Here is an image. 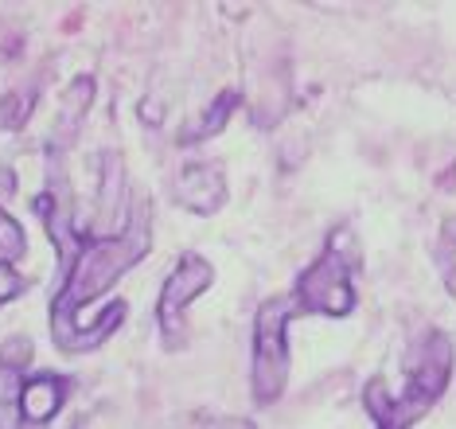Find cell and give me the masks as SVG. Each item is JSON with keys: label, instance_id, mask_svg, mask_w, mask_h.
I'll use <instances>...</instances> for the list:
<instances>
[{"label": "cell", "instance_id": "9a60e30c", "mask_svg": "<svg viewBox=\"0 0 456 429\" xmlns=\"http://www.w3.org/2000/svg\"><path fill=\"white\" fill-rule=\"evenodd\" d=\"M20 293H24V277L16 274V266H4V261H0V305L16 301Z\"/></svg>", "mask_w": 456, "mask_h": 429}, {"label": "cell", "instance_id": "30bf717a", "mask_svg": "<svg viewBox=\"0 0 456 429\" xmlns=\"http://www.w3.org/2000/svg\"><path fill=\"white\" fill-rule=\"evenodd\" d=\"M24 250H28L24 230H20L16 219L0 207V261H4V266H12V261L24 258Z\"/></svg>", "mask_w": 456, "mask_h": 429}, {"label": "cell", "instance_id": "8fae6325", "mask_svg": "<svg viewBox=\"0 0 456 429\" xmlns=\"http://www.w3.org/2000/svg\"><path fill=\"white\" fill-rule=\"evenodd\" d=\"M28 363H32V340H28V336L4 340V348H0V367H8V371H24Z\"/></svg>", "mask_w": 456, "mask_h": 429}, {"label": "cell", "instance_id": "8992f818", "mask_svg": "<svg viewBox=\"0 0 456 429\" xmlns=\"http://www.w3.org/2000/svg\"><path fill=\"white\" fill-rule=\"evenodd\" d=\"M63 402H67V383L59 375H32L20 386L16 410H20V422L36 429V425H47L51 417L63 410Z\"/></svg>", "mask_w": 456, "mask_h": 429}, {"label": "cell", "instance_id": "6da1fadb", "mask_svg": "<svg viewBox=\"0 0 456 429\" xmlns=\"http://www.w3.org/2000/svg\"><path fill=\"white\" fill-rule=\"evenodd\" d=\"M149 246H152V230H149V203L144 200L133 203V215L121 230L82 243L78 258L70 261V269H67L63 289H59L55 305H51V332H55L59 348L70 351L75 320L82 317V309H86L90 301H98L106 289L118 285V281L149 254Z\"/></svg>", "mask_w": 456, "mask_h": 429}, {"label": "cell", "instance_id": "5bb4252c", "mask_svg": "<svg viewBox=\"0 0 456 429\" xmlns=\"http://www.w3.org/2000/svg\"><path fill=\"white\" fill-rule=\"evenodd\" d=\"M188 429H254L246 417H223V414H195Z\"/></svg>", "mask_w": 456, "mask_h": 429}, {"label": "cell", "instance_id": "2e32d148", "mask_svg": "<svg viewBox=\"0 0 456 429\" xmlns=\"http://www.w3.org/2000/svg\"><path fill=\"white\" fill-rule=\"evenodd\" d=\"M20 386H24L20 371L0 367V402H16V399H20Z\"/></svg>", "mask_w": 456, "mask_h": 429}, {"label": "cell", "instance_id": "9c48e42d", "mask_svg": "<svg viewBox=\"0 0 456 429\" xmlns=\"http://www.w3.org/2000/svg\"><path fill=\"white\" fill-rule=\"evenodd\" d=\"M234 102H238V90H223L219 98L211 102V110L200 113V118L188 125L183 141H207V137H215V133H223V125L231 121V113H234Z\"/></svg>", "mask_w": 456, "mask_h": 429}, {"label": "cell", "instance_id": "5b68a950", "mask_svg": "<svg viewBox=\"0 0 456 429\" xmlns=\"http://www.w3.org/2000/svg\"><path fill=\"white\" fill-rule=\"evenodd\" d=\"M172 195L195 215H215L226 203V176L219 164H183L172 180Z\"/></svg>", "mask_w": 456, "mask_h": 429}, {"label": "cell", "instance_id": "e0dca14e", "mask_svg": "<svg viewBox=\"0 0 456 429\" xmlns=\"http://www.w3.org/2000/svg\"><path fill=\"white\" fill-rule=\"evenodd\" d=\"M141 121H149V125H160L164 121V106L157 98H144L141 102Z\"/></svg>", "mask_w": 456, "mask_h": 429}, {"label": "cell", "instance_id": "3957f363", "mask_svg": "<svg viewBox=\"0 0 456 429\" xmlns=\"http://www.w3.org/2000/svg\"><path fill=\"white\" fill-rule=\"evenodd\" d=\"M297 312H320V317H347L355 309V289H351V261L339 250L328 246L324 258L300 274L293 293Z\"/></svg>", "mask_w": 456, "mask_h": 429}, {"label": "cell", "instance_id": "ba28073f", "mask_svg": "<svg viewBox=\"0 0 456 429\" xmlns=\"http://www.w3.org/2000/svg\"><path fill=\"white\" fill-rule=\"evenodd\" d=\"M90 102H94V78L78 75L63 94V106H59V121H55V137L59 141H70L78 133L82 118L90 113Z\"/></svg>", "mask_w": 456, "mask_h": 429}, {"label": "cell", "instance_id": "4fadbf2b", "mask_svg": "<svg viewBox=\"0 0 456 429\" xmlns=\"http://www.w3.org/2000/svg\"><path fill=\"white\" fill-rule=\"evenodd\" d=\"M28 94H4L0 98V125H8V129H20V125L28 121V113H32V106H28Z\"/></svg>", "mask_w": 456, "mask_h": 429}, {"label": "cell", "instance_id": "7a4b0ae2", "mask_svg": "<svg viewBox=\"0 0 456 429\" xmlns=\"http://www.w3.org/2000/svg\"><path fill=\"white\" fill-rule=\"evenodd\" d=\"M293 297H273L257 309L254 320V367H250V383H254V399L269 406L285 394L289 383V320H293Z\"/></svg>", "mask_w": 456, "mask_h": 429}, {"label": "cell", "instance_id": "7c38bea8", "mask_svg": "<svg viewBox=\"0 0 456 429\" xmlns=\"http://www.w3.org/2000/svg\"><path fill=\"white\" fill-rule=\"evenodd\" d=\"M362 406L370 410V417H379V425H387V417H390V410H394V394L387 391V383H370L367 391H362Z\"/></svg>", "mask_w": 456, "mask_h": 429}, {"label": "cell", "instance_id": "ac0fdd59", "mask_svg": "<svg viewBox=\"0 0 456 429\" xmlns=\"http://www.w3.org/2000/svg\"><path fill=\"white\" fill-rule=\"evenodd\" d=\"M444 238H449V243H456V219H449V227H444Z\"/></svg>", "mask_w": 456, "mask_h": 429}, {"label": "cell", "instance_id": "277c9868", "mask_svg": "<svg viewBox=\"0 0 456 429\" xmlns=\"http://www.w3.org/2000/svg\"><path fill=\"white\" fill-rule=\"evenodd\" d=\"M215 281V266L200 254H183L175 261V269L168 274L160 289V301H157V320L164 328V343L175 348L183 336V312H188L195 301H200V293L211 289Z\"/></svg>", "mask_w": 456, "mask_h": 429}, {"label": "cell", "instance_id": "52a82bcc", "mask_svg": "<svg viewBox=\"0 0 456 429\" xmlns=\"http://www.w3.org/2000/svg\"><path fill=\"white\" fill-rule=\"evenodd\" d=\"M121 207H126V161L121 153L102 156V180H98V215H94V238L113 235Z\"/></svg>", "mask_w": 456, "mask_h": 429}]
</instances>
